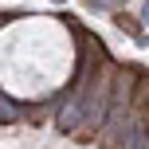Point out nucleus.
Returning a JSON list of instances; mask_svg holds the SVG:
<instances>
[{"label":"nucleus","mask_w":149,"mask_h":149,"mask_svg":"<svg viewBox=\"0 0 149 149\" xmlns=\"http://www.w3.org/2000/svg\"><path fill=\"white\" fill-rule=\"evenodd\" d=\"M74 51L55 20H20L0 36V86L16 98H43L71 74Z\"/></svg>","instance_id":"obj_1"}]
</instances>
